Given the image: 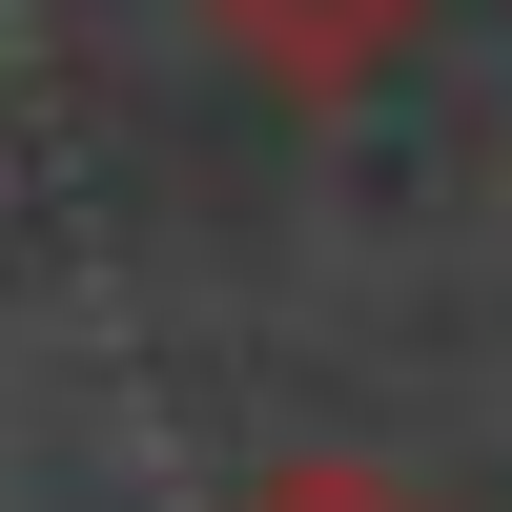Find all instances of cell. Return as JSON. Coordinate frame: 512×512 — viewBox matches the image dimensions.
Returning a JSON list of instances; mask_svg holds the SVG:
<instances>
[{
	"mask_svg": "<svg viewBox=\"0 0 512 512\" xmlns=\"http://www.w3.org/2000/svg\"><path fill=\"white\" fill-rule=\"evenodd\" d=\"M205 41H226L267 103H369V82L431 41V0H185Z\"/></svg>",
	"mask_w": 512,
	"mask_h": 512,
	"instance_id": "1",
	"label": "cell"
},
{
	"mask_svg": "<svg viewBox=\"0 0 512 512\" xmlns=\"http://www.w3.org/2000/svg\"><path fill=\"white\" fill-rule=\"evenodd\" d=\"M246 512H410V492H390V472H369V451H287V472H267V492H246Z\"/></svg>",
	"mask_w": 512,
	"mask_h": 512,
	"instance_id": "2",
	"label": "cell"
}]
</instances>
